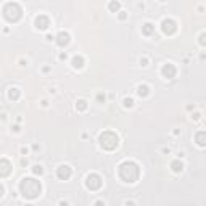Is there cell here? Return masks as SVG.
Masks as SVG:
<instances>
[{"label": "cell", "instance_id": "obj_23", "mask_svg": "<svg viewBox=\"0 0 206 206\" xmlns=\"http://www.w3.org/2000/svg\"><path fill=\"white\" fill-rule=\"evenodd\" d=\"M126 16H127L126 12H121V15H119V20H126Z\"/></svg>", "mask_w": 206, "mask_h": 206}, {"label": "cell", "instance_id": "obj_13", "mask_svg": "<svg viewBox=\"0 0 206 206\" xmlns=\"http://www.w3.org/2000/svg\"><path fill=\"white\" fill-rule=\"evenodd\" d=\"M142 32L145 36H152L154 32V26L152 23H145V24H143V28H142Z\"/></svg>", "mask_w": 206, "mask_h": 206}, {"label": "cell", "instance_id": "obj_25", "mask_svg": "<svg viewBox=\"0 0 206 206\" xmlns=\"http://www.w3.org/2000/svg\"><path fill=\"white\" fill-rule=\"evenodd\" d=\"M140 63H143L142 66H147V63H148V60H147V58H142V60H140Z\"/></svg>", "mask_w": 206, "mask_h": 206}, {"label": "cell", "instance_id": "obj_11", "mask_svg": "<svg viewBox=\"0 0 206 206\" xmlns=\"http://www.w3.org/2000/svg\"><path fill=\"white\" fill-rule=\"evenodd\" d=\"M69 42H71V36H69V32L61 31L60 34L57 36V44H58L60 47H66Z\"/></svg>", "mask_w": 206, "mask_h": 206}, {"label": "cell", "instance_id": "obj_24", "mask_svg": "<svg viewBox=\"0 0 206 206\" xmlns=\"http://www.w3.org/2000/svg\"><path fill=\"white\" fill-rule=\"evenodd\" d=\"M3 192H5V189H3V185H2V184H0V198L3 197Z\"/></svg>", "mask_w": 206, "mask_h": 206}, {"label": "cell", "instance_id": "obj_9", "mask_svg": "<svg viewBox=\"0 0 206 206\" xmlns=\"http://www.w3.org/2000/svg\"><path fill=\"white\" fill-rule=\"evenodd\" d=\"M34 24H36L37 29H40V31H45V29L50 26V20H49V16H45V15H39V16L36 18Z\"/></svg>", "mask_w": 206, "mask_h": 206}, {"label": "cell", "instance_id": "obj_21", "mask_svg": "<svg viewBox=\"0 0 206 206\" xmlns=\"http://www.w3.org/2000/svg\"><path fill=\"white\" fill-rule=\"evenodd\" d=\"M124 106L126 108H132L134 106V100L132 98H124Z\"/></svg>", "mask_w": 206, "mask_h": 206}, {"label": "cell", "instance_id": "obj_6", "mask_svg": "<svg viewBox=\"0 0 206 206\" xmlns=\"http://www.w3.org/2000/svg\"><path fill=\"white\" fill-rule=\"evenodd\" d=\"M161 29H163L164 34L172 36L176 31H177V24H176V21H172V20H169V18H166V20L161 21Z\"/></svg>", "mask_w": 206, "mask_h": 206}, {"label": "cell", "instance_id": "obj_22", "mask_svg": "<svg viewBox=\"0 0 206 206\" xmlns=\"http://www.w3.org/2000/svg\"><path fill=\"white\" fill-rule=\"evenodd\" d=\"M97 102H98V103L105 102V95H103V94H98V95H97Z\"/></svg>", "mask_w": 206, "mask_h": 206}, {"label": "cell", "instance_id": "obj_3", "mask_svg": "<svg viewBox=\"0 0 206 206\" xmlns=\"http://www.w3.org/2000/svg\"><path fill=\"white\" fill-rule=\"evenodd\" d=\"M98 142H100L102 148L103 150H108V152L118 148V145H119V139H118V135L115 134V132H111V131H105L103 134H100Z\"/></svg>", "mask_w": 206, "mask_h": 206}, {"label": "cell", "instance_id": "obj_28", "mask_svg": "<svg viewBox=\"0 0 206 206\" xmlns=\"http://www.w3.org/2000/svg\"><path fill=\"white\" fill-rule=\"evenodd\" d=\"M60 206H68V201H60Z\"/></svg>", "mask_w": 206, "mask_h": 206}, {"label": "cell", "instance_id": "obj_17", "mask_svg": "<svg viewBox=\"0 0 206 206\" xmlns=\"http://www.w3.org/2000/svg\"><path fill=\"white\" fill-rule=\"evenodd\" d=\"M197 142H198V145H200V147L205 145V131H200L197 134Z\"/></svg>", "mask_w": 206, "mask_h": 206}, {"label": "cell", "instance_id": "obj_27", "mask_svg": "<svg viewBox=\"0 0 206 206\" xmlns=\"http://www.w3.org/2000/svg\"><path fill=\"white\" fill-rule=\"evenodd\" d=\"M60 60H66V53H61L60 55Z\"/></svg>", "mask_w": 206, "mask_h": 206}, {"label": "cell", "instance_id": "obj_18", "mask_svg": "<svg viewBox=\"0 0 206 206\" xmlns=\"http://www.w3.org/2000/svg\"><path fill=\"white\" fill-rule=\"evenodd\" d=\"M76 108L81 110V111H84V110L87 108V102L86 100H79V102H77V105H76Z\"/></svg>", "mask_w": 206, "mask_h": 206}, {"label": "cell", "instance_id": "obj_2", "mask_svg": "<svg viewBox=\"0 0 206 206\" xmlns=\"http://www.w3.org/2000/svg\"><path fill=\"white\" fill-rule=\"evenodd\" d=\"M119 177L127 184H134L139 180V176H140V168H139L137 163L134 161H124L119 166Z\"/></svg>", "mask_w": 206, "mask_h": 206}, {"label": "cell", "instance_id": "obj_8", "mask_svg": "<svg viewBox=\"0 0 206 206\" xmlns=\"http://www.w3.org/2000/svg\"><path fill=\"white\" fill-rule=\"evenodd\" d=\"M71 174H73V171L68 164H61V166L57 169V176H58V179H61V180H68L71 177Z\"/></svg>", "mask_w": 206, "mask_h": 206}, {"label": "cell", "instance_id": "obj_7", "mask_svg": "<svg viewBox=\"0 0 206 206\" xmlns=\"http://www.w3.org/2000/svg\"><path fill=\"white\" fill-rule=\"evenodd\" d=\"M12 163L5 158H0V177H8L12 174Z\"/></svg>", "mask_w": 206, "mask_h": 206}, {"label": "cell", "instance_id": "obj_4", "mask_svg": "<svg viewBox=\"0 0 206 206\" xmlns=\"http://www.w3.org/2000/svg\"><path fill=\"white\" fill-rule=\"evenodd\" d=\"M3 15H5V18L10 21V23H16V21H20L21 15H23V10H21L20 3L8 2L5 7H3Z\"/></svg>", "mask_w": 206, "mask_h": 206}, {"label": "cell", "instance_id": "obj_10", "mask_svg": "<svg viewBox=\"0 0 206 206\" xmlns=\"http://www.w3.org/2000/svg\"><path fill=\"white\" fill-rule=\"evenodd\" d=\"M161 74L164 77H168V79H172V77L176 76V66L172 63H166L163 68H161Z\"/></svg>", "mask_w": 206, "mask_h": 206}, {"label": "cell", "instance_id": "obj_20", "mask_svg": "<svg viewBox=\"0 0 206 206\" xmlns=\"http://www.w3.org/2000/svg\"><path fill=\"white\" fill-rule=\"evenodd\" d=\"M32 172H34V174H42L44 172V169H42V166H40V164H36V166H32Z\"/></svg>", "mask_w": 206, "mask_h": 206}, {"label": "cell", "instance_id": "obj_19", "mask_svg": "<svg viewBox=\"0 0 206 206\" xmlns=\"http://www.w3.org/2000/svg\"><path fill=\"white\" fill-rule=\"evenodd\" d=\"M108 7H110V10H111V12H118V10H119V7H121V3L119 2H111Z\"/></svg>", "mask_w": 206, "mask_h": 206}, {"label": "cell", "instance_id": "obj_29", "mask_svg": "<svg viewBox=\"0 0 206 206\" xmlns=\"http://www.w3.org/2000/svg\"><path fill=\"white\" fill-rule=\"evenodd\" d=\"M126 206H134V203L132 201H126Z\"/></svg>", "mask_w": 206, "mask_h": 206}, {"label": "cell", "instance_id": "obj_14", "mask_svg": "<svg viewBox=\"0 0 206 206\" xmlns=\"http://www.w3.org/2000/svg\"><path fill=\"white\" fill-rule=\"evenodd\" d=\"M171 169H172L174 172H180V171L184 169V163H182V161H179V160L172 161V163H171Z\"/></svg>", "mask_w": 206, "mask_h": 206}, {"label": "cell", "instance_id": "obj_15", "mask_svg": "<svg viewBox=\"0 0 206 206\" xmlns=\"http://www.w3.org/2000/svg\"><path fill=\"white\" fill-rule=\"evenodd\" d=\"M8 98L10 100H18V98H20V89L12 87V89L8 90Z\"/></svg>", "mask_w": 206, "mask_h": 206}, {"label": "cell", "instance_id": "obj_12", "mask_svg": "<svg viewBox=\"0 0 206 206\" xmlns=\"http://www.w3.org/2000/svg\"><path fill=\"white\" fill-rule=\"evenodd\" d=\"M71 65H73V68H76V69H81L84 66V58L82 57H74L71 60Z\"/></svg>", "mask_w": 206, "mask_h": 206}, {"label": "cell", "instance_id": "obj_26", "mask_svg": "<svg viewBox=\"0 0 206 206\" xmlns=\"http://www.w3.org/2000/svg\"><path fill=\"white\" fill-rule=\"evenodd\" d=\"M95 206H105V203H103V201H97V203H95Z\"/></svg>", "mask_w": 206, "mask_h": 206}, {"label": "cell", "instance_id": "obj_5", "mask_svg": "<svg viewBox=\"0 0 206 206\" xmlns=\"http://www.w3.org/2000/svg\"><path fill=\"white\" fill-rule=\"evenodd\" d=\"M102 177L98 174H89L86 177V187L89 190H98L102 187Z\"/></svg>", "mask_w": 206, "mask_h": 206}, {"label": "cell", "instance_id": "obj_1", "mask_svg": "<svg viewBox=\"0 0 206 206\" xmlns=\"http://www.w3.org/2000/svg\"><path fill=\"white\" fill-rule=\"evenodd\" d=\"M20 192L24 198H37L40 192H42V185H40L39 180H36L34 177H24L20 184Z\"/></svg>", "mask_w": 206, "mask_h": 206}, {"label": "cell", "instance_id": "obj_16", "mask_svg": "<svg viewBox=\"0 0 206 206\" xmlns=\"http://www.w3.org/2000/svg\"><path fill=\"white\" fill-rule=\"evenodd\" d=\"M137 94L140 95V97H147V95L150 94V89H148V86H145V84H142V86H139V87H137Z\"/></svg>", "mask_w": 206, "mask_h": 206}]
</instances>
